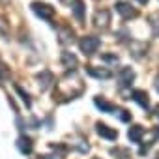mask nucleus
Masks as SVG:
<instances>
[{
  "instance_id": "f257e3e1",
  "label": "nucleus",
  "mask_w": 159,
  "mask_h": 159,
  "mask_svg": "<svg viewBox=\"0 0 159 159\" xmlns=\"http://www.w3.org/2000/svg\"><path fill=\"white\" fill-rule=\"evenodd\" d=\"M99 45H101V41H99V38H96V36H84V38H81V41H79V47H81V51H83L86 56L94 54V52L99 49Z\"/></svg>"
},
{
  "instance_id": "f03ea898",
  "label": "nucleus",
  "mask_w": 159,
  "mask_h": 159,
  "mask_svg": "<svg viewBox=\"0 0 159 159\" xmlns=\"http://www.w3.org/2000/svg\"><path fill=\"white\" fill-rule=\"evenodd\" d=\"M32 11L38 15V17H41V19H45V21H52V17H54V8H51L49 4H45V2H32Z\"/></svg>"
},
{
  "instance_id": "7ed1b4c3",
  "label": "nucleus",
  "mask_w": 159,
  "mask_h": 159,
  "mask_svg": "<svg viewBox=\"0 0 159 159\" xmlns=\"http://www.w3.org/2000/svg\"><path fill=\"white\" fill-rule=\"evenodd\" d=\"M116 79H118V84H120L122 88H127V86H131L133 81H135V71L125 66V67H122V69L118 71Z\"/></svg>"
},
{
  "instance_id": "20e7f679",
  "label": "nucleus",
  "mask_w": 159,
  "mask_h": 159,
  "mask_svg": "<svg viewBox=\"0 0 159 159\" xmlns=\"http://www.w3.org/2000/svg\"><path fill=\"white\" fill-rule=\"evenodd\" d=\"M109 23H111V11L109 10H98L96 13H94V25L98 26V28H101V30H107L109 28Z\"/></svg>"
},
{
  "instance_id": "39448f33",
  "label": "nucleus",
  "mask_w": 159,
  "mask_h": 159,
  "mask_svg": "<svg viewBox=\"0 0 159 159\" xmlns=\"http://www.w3.org/2000/svg\"><path fill=\"white\" fill-rule=\"evenodd\" d=\"M114 8H116V11H118L124 19H135V17L139 15V11H137L131 4H127V2H118Z\"/></svg>"
},
{
  "instance_id": "423d86ee",
  "label": "nucleus",
  "mask_w": 159,
  "mask_h": 159,
  "mask_svg": "<svg viewBox=\"0 0 159 159\" xmlns=\"http://www.w3.org/2000/svg\"><path fill=\"white\" fill-rule=\"evenodd\" d=\"M96 131H98V135L99 137H103V139H107V140H116L118 139V131L116 129H112V127H109L107 124H96Z\"/></svg>"
},
{
  "instance_id": "0eeeda50",
  "label": "nucleus",
  "mask_w": 159,
  "mask_h": 159,
  "mask_svg": "<svg viewBox=\"0 0 159 159\" xmlns=\"http://www.w3.org/2000/svg\"><path fill=\"white\" fill-rule=\"evenodd\" d=\"M86 73L90 77H94V79H101V81L112 77V71L111 69H107V67H96V66H88L86 67Z\"/></svg>"
},
{
  "instance_id": "6e6552de",
  "label": "nucleus",
  "mask_w": 159,
  "mask_h": 159,
  "mask_svg": "<svg viewBox=\"0 0 159 159\" xmlns=\"http://www.w3.org/2000/svg\"><path fill=\"white\" fill-rule=\"evenodd\" d=\"M131 98H133V101H135V103H139L144 111H148V109H150V96H148V92H146V90H133Z\"/></svg>"
},
{
  "instance_id": "1a4fd4ad",
  "label": "nucleus",
  "mask_w": 159,
  "mask_h": 159,
  "mask_svg": "<svg viewBox=\"0 0 159 159\" xmlns=\"http://www.w3.org/2000/svg\"><path fill=\"white\" fill-rule=\"evenodd\" d=\"M73 39H75V30L71 26H62L58 30V41L62 45H69V43H73Z\"/></svg>"
},
{
  "instance_id": "9d476101",
  "label": "nucleus",
  "mask_w": 159,
  "mask_h": 159,
  "mask_svg": "<svg viewBox=\"0 0 159 159\" xmlns=\"http://www.w3.org/2000/svg\"><path fill=\"white\" fill-rule=\"evenodd\" d=\"M17 148H19V152L21 153H25V155H30L32 153V150H34V144H32V140L26 137V135H21L19 139H17Z\"/></svg>"
},
{
  "instance_id": "9b49d317",
  "label": "nucleus",
  "mask_w": 159,
  "mask_h": 159,
  "mask_svg": "<svg viewBox=\"0 0 159 159\" xmlns=\"http://www.w3.org/2000/svg\"><path fill=\"white\" fill-rule=\"evenodd\" d=\"M127 137H129V140L131 142H140L142 140V137H144V127L142 125H139V124H133L129 129H127Z\"/></svg>"
},
{
  "instance_id": "f8f14e48",
  "label": "nucleus",
  "mask_w": 159,
  "mask_h": 159,
  "mask_svg": "<svg viewBox=\"0 0 159 159\" xmlns=\"http://www.w3.org/2000/svg\"><path fill=\"white\" fill-rule=\"evenodd\" d=\"M38 81H39V88L45 92L51 84H52V81H54V75L51 73V71H41V73H38Z\"/></svg>"
},
{
  "instance_id": "ddd939ff",
  "label": "nucleus",
  "mask_w": 159,
  "mask_h": 159,
  "mask_svg": "<svg viewBox=\"0 0 159 159\" xmlns=\"http://www.w3.org/2000/svg\"><path fill=\"white\" fill-rule=\"evenodd\" d=\"M71 10H73V15L79 23H84V2L83 0H75Z\"/></svg>"
},
{
  "instance_id": "4468645a",
  "label": "nucleus",
  "mask_w": 159,
  "mask_h": 159,
  "mask_svg": "<svg viewBox=\"0 0 159 159\" xmlns=\"http://www.w3.org/2000/svg\"><path fill=\"white\" fill-rule=\"evenodd\" d=\"M62 64L67 67V69H75L79 66V60L73 52H62Z\"/></svg>"
},
{
  "instance_id": "2eb2a0df",
  "label": "nucleus",
  "mask_w": 159,
  "mask_h": 159,
  "mask_svg": "<svg viewBox=\"0 0 159 159\" xmlns=\"http://www.w3.org/2000/svg\"><path fill=\"white\" fill-rule=\"evenodd\" d=\"M94 103H96L98 109H101V112H114V111H116V107H114L112 103H109L107 99H103V98H99V96L94 99Z\"/></svg>"
},
{
  "instance_id": "dca6fc26",
  "label": "nucleus",
  "mask_w": 159,
  "mask_h": 159,
  "mask_svg": "<svg viewBox=\"0 0 159 159\" xmlns=\"http://www.w3.org/2000/svg\"><path fill=\"white\" fill-rule=\"evenodd\" d=\"M15 92H17V94L21 96V99L25 101V105H26V107L30 109V107H32V101H30V96H28V94H26V92H25V90H23V88L19 86V84H15Z\"/></svg>"
},
{
  "instance_id": "f3484780",
  "label": "nucleus",
  "mask_w": 159,
  "mask_h": 159,
  "mask_svg": "<svg viewBox=\"0 0 159 159\" xmlns=\"http://www.w3.org/2000/svg\"><path fill=\"white\" fill-rule=\"evenodd\" d=\"M0 34H2L4 38H8L10 36V26H8V21L0 15Z\"/></svg>"
},
{
  "instance_id": "a211bd4d",
  "label": "nucleus",
  "mask_w": 159,
  "mask_h": 159,
  "mask_svg": "<svg viewBox=\"0 0 159 159\" xmlns=\"http://www.w3.org/2000/svg\"><path fill=\"white\" fill-rule=\"evenodd\" d=\"M118 118H120L122 122H129V120H131V112L125 111V109H120V111H118Z\"/></svg>"
},
{
  "instance_id": "6ab92c4d",
  "label": "nucleus",
  "mask_w": 159,
  "mask_h": 159,
  "mask_svg": "<svg viewBox=\"0 0 159 159\" xmlns=\"http://www.w3.org/2000/svg\"><path fill=\"white\" fill-rule=\"evenodd\" d=\"M111 153H112V155H116L118 159H124V157H127V150H124V148H116V150L112 148V150H111Z\"/></svg>"
},
{
  "instance_id": "aec40b11",
  "label": "nucleus",
  "mask_w": 159,
  "mask_h": 159,
  "mask_svg": "<svg viewBox=\"0 0 159 159\" xmlns=\"http://www.w3.org/2000/svg\"><path fill=\"white\" fill-rule=\"evenodd\" d=\"M101 60L103 62H111V64H118V56L116 54H103Z\"/></svg>"
},
{
  "instance_id": "412c9836",
  "label": "nucleus",
  "mask_w": 159,
  "mask_h": 159,
  "mask_svg": "<svg viewBox=\"0 0 159 159\" xmlns=\"http://www.w3.org/2000/svg\"><path fill=\"white\" fill-rule=\"evenodd\" d=\"M8 75H10V69H8V66L0 64V81H4V79H8Z\"/></svg>"
},
{
  "instance_id": "4be33fe9",
  "label": "nucleus",
  "mask_w": 159,
  "mask_h": 159,
  "mask_svg": "<svg viewBox=\"0 0 159 159\" xmlns=\"http://www.w3.org/2000/svg\"><path fill=\"white\" fill-rule=\"evenodd\" d=\"M41 159H60V155H43Z\"/></svg>"
},
{
  "instance_id": "5701e85b",
  "label": "nucleus",
  "mask_w": 159,
  "mask_h": 159,
  "mask_svg": "<svg viewBox=\"0 0 159 159\" xmlns=\"http://www.w3.org/2000/svg\"><path fill=\"white\" fill-rule=\"evenodd\" d=\"M153 86H155V90H157V92H159V75H157V77H155V83H153Z\"/></svg>"
},
{
  "instance_id": "b1692460",
  "label": "nucleus",
  "mask_w": 159,
  "mask_h": 159,
  "mask_svg": "<svg viewBox=\"0 0 159 159\" xmlns=\"http://www.w3.org/2000/svg\"><path fill=\"white\" fill-rule=\"evenodd\" d=\"M139 4H148V0H137Z\"/></svg>"
},
{
  "instance_id": "393cba45",
  "label": "nucleus",
  "mask_w": 159,
  "mask_h": 159,
  "mask_svg": "<svg viewBox=\"0 0 159 159\" xmlns=\"http://www.w3.org/2000/svg\"><path fill=\"white\" fill-rule=\"evenodd\" d=\"M155 114H157V116H159V105H157V107H155Z\"/></svg>"
},
{
  "instance_id": "a878e982",
  "label": "nucleus",
  "mask_w": 159,
  "mask_h": 159,
  "mask_svg": "<svg viewBox=\"0 0 159 159\" xmlns=\"http://www.w3.org/2000/svg\"><path fill=\"white\" fill-rule=\"evenodd\" d=\"M0 2H2V4H8V2H10V0H0Z\"/></svg>"
},
{
  "instance_id": "bb28decb",
  "label": "nucleus",
  "mask_w": 159,
  "mask_h": 159,
  "mask_svg": "<svg viewBox=\"0 0 159 159\" xmlns=\"http://www.w3.org/2000/svg\"><path fill=\"white\" fill-rule=\"evenodd\" d=\"M155 133H157V135H159V127H157V131H155Z\"/></svg>"
},
{
  "instance_id": "cd10ccee",
  "label": "nucleus",
  "mask_w": 159,
  "mask_h": 159,
  "mask_svg": "<svg viewBox=\"0 0 159 159\" xmlns=\"http://www.w3.org/2000/svg\"><path fill=\"white\" fill-rule=\"evenodd\" d=\"M94 159H99V157H94Z\"/></svg>"
}]
</instances>
